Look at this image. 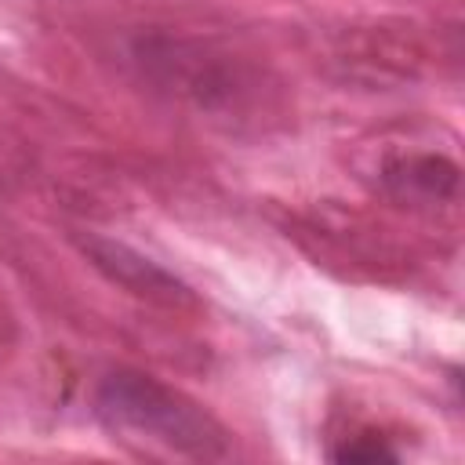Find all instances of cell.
Wrapping results in <instances>:
<instances>
[{
	"label": "cell",
	"instance_id": "7a4b0ae2",
	"mask_svg": "<svg viewBox=\"0 0 465 465\" xmlns=\"http://www.w3.org/2000/svg\"><path fill=\"white\" fill-rule=\"evenodd\" d=\"M80 251L87 254V262L105 276L113 280L116 287L138 294V298H149V302H182L185 298V283L174 280L167 269H160L156 262H149L145 254H138L134 247L120 243V240H109V236H84L80 240Z\"/></svg>",
	"mask_w": 465,
	"mask_h": 465
},
{
	"label": "cell",
	"instance_id": "6da1fadb",
	"mask_svg": "<svg viewBox=\"0 0 465 465\" xmlns=\"http://www.w3.org/2000/svg\"><path fill=\"white\" fill-rule=\"evenodd\" d=\"M94 414L124 440L153 443L185 458H225V429L185 392L131 371H113L94 389Z\"/></svg>",
	"mask_w": 465,
	"mask_h": 465
},
{
	"label": "cell",
	"instance_id": "3957f363",
	"mask_svg": "<svg viewBox=\"0 0 465 465\" xmlns=\"http://www.w3.org/2000/svg\"><path fill=\"white\" fill-rule=\"evenodd\" d=\"M403 182H407V189H425L429 196H447L458 189V167H450L447 160H436V156H421V160L407 163Z\"/></svg>",
	"mask_w": 465,
	"mask_h": 465
}]
</instances>
